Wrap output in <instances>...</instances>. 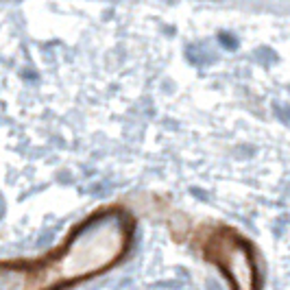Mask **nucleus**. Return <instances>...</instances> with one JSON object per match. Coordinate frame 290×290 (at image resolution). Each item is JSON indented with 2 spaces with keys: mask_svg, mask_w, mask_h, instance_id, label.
<instances>
[{
  "mask_svg": "<svg viewBox=\"0 0 290 290\" xmlns=\"http://www.w3.org/2000/svg\"><path fill=\"white\" fill-rule=\"evenodd\" d=\"M210 258L229 275L234 282V288L238 290H256V268L253 260L242 240H238L232 234H222L210 244Z\"/></svg>",
  "mask_w": 290,
  "mask_h": 290,
  "instance_id": "nucleus-1",
  "label": "nucleus"
}]
</instances>
